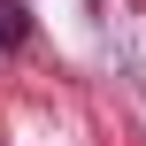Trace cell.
I'll list each match as a JSON object with an SVG mask.
<instances>
[{
    "instance_id": "cell-1",
    "label": "cell",
    "mask_w": 146,
    "mask_h": 146,
    "mask_svg": "<svg viewBox=\"0 0 146 146\" xmlns=\"http://www.w3.org/2000/svg\"><path fill=\"white\" fill-rule=\"evenodd\" d=\"M23 31H31V15H23L15 0H0V54H15V46H23Z\"/></svg>"
}]
</instances>
